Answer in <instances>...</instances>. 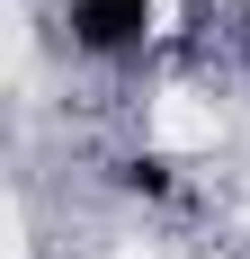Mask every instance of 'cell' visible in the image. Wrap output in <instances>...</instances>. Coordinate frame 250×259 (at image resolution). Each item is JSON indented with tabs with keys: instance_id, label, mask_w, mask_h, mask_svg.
Wrapping results in <instances>:
<instances>
[{
	"instance_id": "cell-1",
	"label": "cell",
	"mask_w": 250,
	"mask_h": 259,
	"mask_svg": "<svg viewBox=\"0 0 250 259\" xmlns=\"http://www.w3.org/2000/svg\"><path fill=\"white\" fill-rule=\"evenodd\" d=\"M143 18H152V0H72V27H80V45H90V54L134 45Z\"/></svg>"
}]
</instances>
